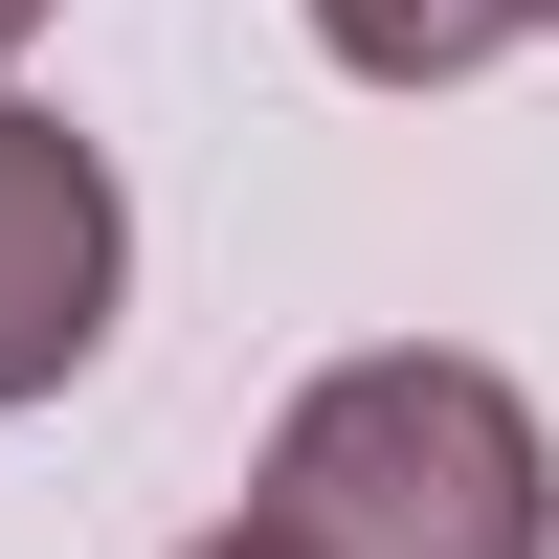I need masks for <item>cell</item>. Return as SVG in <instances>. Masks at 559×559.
Wrapping results in <instances>:
<instances>
[{
    "label": "cell",
    "instance_id": "8992f818",
    "mask_svg": "<svg viewBox=\"0 0 559 559\" xmlns=\"http://www.w3.org/2000/svg\"><path fill=\"white\" fill-rule=\"evenodd\" d=\"M537 23H559V0H537Z\"/></svg>",
    "mask_w": 559,
    "mask_h": 559
},
{
    "label": "cell",
    "instance_id": "7a4b0ae2",
    "mask_svg": "<svg viewBox=\"0 0 559 559\" xmlns=\"http://www.w3.org/2000/svg\"><path fill=\"white\" fill-rule=\"evenodd\" d=\"M112 269H134L112 157H90L68 112H23V90H0V403L90 381V336H112Z\"/></svg>",
    "mask_w": 559,
    "mask_h": 559
},
{
    "label": "cell",
    "instance_id": "5b68a950",
    "mask_svg": "<svg viewBox=\"0 0 559 559\" xmlns=\"http://www.w3.org/2000/svg\"><path fill=\"white\" fill-rule=\"evenodd\" d=\"M23 23H45V0H0V45H23Z\"/></svg>",
    "mask_w": 559,
    "mask_h": 559
},
{
    "label": "cell",
    "instance_id": "3957f363",
    "mask_svg": "<svg viewBox=\"0 0 559 559\" xmlns=\"http://www.w3.org/2000/svg\"><path fill=\"white\" fill-rule=\"evenodd\" d=\"M537 0H313V45H336L358 90H448V68H492Z\"/></svg>",
    "mask_w": 559,
    "mask_h": 559
},
{
    "label": "cell",
    "instance_id": "277c9868",
    "mask_svg": "<svg viewBox=\"0 0 559 559\" xmlns=\"http://www.w3.org/2000/svg\"><path fill=\"white\" fill-rule=\"evenodd\" d=\"M202 559H292V537H269V515H247V537H202Z\"/></svg>",
    "mask_w": 559,
    "mask_h": 559
},
{
    "label": "cell",
    "instance_id": "6da1fadb",
    "mask_svg": "<svg viewBox=\"0 0 559 559\" xmlns=\"http://www.w3.org/2000/svg\"><path fill=\"white\" fill-rule=\"evenodd\" d=\"M292 559H559V448L492 358H336V381L269 426V492H247Z\"/></svg>",
    "mask_w": 559,
    "mask_h": 559
}]
</instances>
